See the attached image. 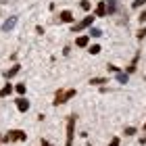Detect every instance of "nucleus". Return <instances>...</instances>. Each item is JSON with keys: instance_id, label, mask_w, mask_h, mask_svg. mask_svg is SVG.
I'll use <instances>...</instances> for the list:
<instances>
[{"instance_id": "f8f14e48", "label": "nucleus", "mask_w": 146, "mask_h": 146, "mask_svg": "<svg viewBox=\"0 0 146 146\" xmlns=\"http://www.w3.org/2000/svg\"><path fill=\"white\" fill-rule=\"evenodd\" d=\"M90 84H92V86H100V84H107V77H94V79H90Z\"/></svg>"}, {"instance_id": "ddd939ff", "label": "nucleus", "mask_w": 146, "mask_h": 146, "mask_svg": "<svg viewBox=\"0 0 146 146\" xmlns=\"http://www.w3.org/2000/svg\"><path fill=\"white\" fill-rule=\"evenodd\" d=\"M75 44L79 46V48H84V46H88V38H86V36H82V38H77V40H75Z\"/></svg>"}, {"instance_id": "b1692460", "label": "nucleus", "mask_w": 146, "mask_h": 146, "mask_svg": "<svg viewBox=\"0 0 146 146\" xmlns=\"http://www.w3.org/2000/svg\"><path fill=\"white\" fill-rule=\"evenodd\" d=\"M144 134H146V123H144Z\"/></svg>"}, {"instance_id": "5701e85b", "label": "nucleus", "mask_w": 146, "mask_h": 146, "mask_svg": "<svg viewBox=\"0 0 146 146\" xmlns=\"http://www.w3.org/2000/svg\"><path fill=\"white\" fill-rule=\"evenodd\" d=\"M144 36H146V29H140V31H138V38H140V40H142Z\"/></svg>"}, {"instance_id": "423d86ee", "label": "nucleus", "mask_w": 146, "mask_h": 146, "mask_svg": "<svg viewBox=\"0 0 146 146\" xmlns=\"http://www.w3.org/2000/svg\"><path fill=\"white\" fill-rule=\"evenodd\" d=\"M15 23H17V17H9V19L2 23V31H11L13 27H15Z\"/></svg>"}, {"instance_id": "1a4fd4ad", "label": "nucleus", "mask_w": 146, "mask_h": 146, "mask_svg": "<svg viewBox=\"0 0 146 146\" xmlns=\"http://www.w3.org/2000/svg\"><path fill=\"white\" fill-rule=\"evenodd\" d=\"M19 69H21V67H19V65H15L13 69H9V71L4 73V77H6V79H11L13 75H17V73H19Z\"/></svg>"}, {"instance_id": "412c9836", "label": "nucleus", "mask_w": 146, "mask_h": 146, "mask_svg": "<svg viewBox=\"0 0 146 146\" xmlns=\"http://www.w3.org/2000/svg\"><path fill=\"white\" fill-rule=\"evenodd\" d=\"M142 4H146V0H136V2H134L136 9H138V6H142Z\"/></svg>"}, {"instance_id": "39448f33", "label": "nucleus", "mask_w": 146, "mask_h": 146, "mask_svg": "<svg viewBox=\"0 0 146 146\" xmlns=\"http://www.w3.org/2000/svg\"><path fill=\"white\" fill-rule=\"evenodd\" d=\"M15 102H17V109L21 111V113H25V111H29V100H25L23 96H21V98H17Z\"/></svg>"}, {"instance_id": "4468645a", "label": "nucleus", "mask_w": 146, "mask_h": 146, "mask_svg": "<svg viewBox=\"0 0 146 146\" xmlns=\"http://www.w3.org/2000/svg\"><path fill=\"white\" fill-rule=\"evenodd\" d=\"M15 90L19 92V94H25V90H27V86H25V84H17V86H15Z\"/></svg>"}, {"instance_id": "f03ea898", "label": "nucleus", "mask_w": 146, "mask_h": 146, "mask_svg": "<svg viewBox=\"0 0 146 146\" xmlns=\"http://www.w3.org/2000/svg\"><path fill=\"white\" fill-rule=\"evenodd\" d=\"M75 115H71L69 117V121H67V142H65V146H71L73 144V138H75Z\"/></svg>"}, {"instance_id": "6ab92c4d", "label": "nucleus", "mask_w": 146, "mask_h": 146, "mask_svg": "<svg viewBox=\"0 0 146 146\" xmlns=\"http://www.w3.org/2000/svg\"><path fill=\"white\" fill-rule=\"evenodd\" d=\"M119 142H121V140H119V138H113V140L109 142V146H119Z\"/></svg>"}, {"instance_id": "f3484780", "label": "nucleus", "mask_w": 146, "mask_h": 146, "mask_svg": "<svg viewBox=\"0 0 146 146\" xmlns=\"http://www.w3.org/2000/svg\"><path fill=\"white\" fill-rule=\"evenodd\" d=\"M117 79H119L121 84H125V82H127V75H125V73H119V75H117Z\"/></svg>"}, {"instance_id": "9b49d317", "label": "nucleus", "mask_w": 146, "mask_h": 146, "mask_svg": "<svg viewBox=\"0 0 146 146\" xmlns=\"http://www.w3.org/2000/svg\"><path fill=\"white\" fill-rule=\"evenodd\" d=\"M107 11L109 13H115L117 11V0H107Z\"/></svg>"}, {"instance_id": "2eb2a0df", "label": "nucleus", "mask_w": 146, "mask_h": 146, "mask_svg": "<svg viewBox=\"0 0 146 146\" xmlns=\"http://www.w3.org/2000/svg\"><path fill=\"white\" fill-rule=\"evenodd\" d=\"M90 36H94V38H98V36H102V31L98 29V27H92V29H90Z\"/></svg>"}, {"instance_id": "a211bd4d", "label": "nucleus", "mask_w": 146, "mask_h": 146, "mask_svg": "<svg viewBox=\"0 0 146 146\" xmlns=\"http://www.w3.org/2000/svg\"><path fill=\"white\" fill-rule=\"evenodd\" d=\"M136 134V127H125V136H134Z\"/></svg>"}, {"instance_id": "6e6552de", "label": "nucleus", "mask_w": 146, "mask_h": 146, "mask_svg": "<svg viewBox=\"0 0 146 146\" xmlns=\"http://www.w3.org/2000/svg\"><path fill=\"white\" fill-rule=\"evenodd\" d=\"M61 21H63V23H71V21H73L71 11H63V13H61Z\"/></svg>"}, {"instance_id": "7ed1b4c3", "label": "nucleus", "mask_w": 146, "mask_h": 146, "mask_svg": "<svg viewBox=\"0 0 146 146\" xmlns=\"http://www.w3.org/2000/svg\"><path fill=\"white\" fill-rule=\"evenodd\" d=\"M73 96H75V90H69V92H65V94H63V92H56V96H54V102H52V104H56V107H58V104L67 102L69 98H73Z\"/></svg>"}, {"instance_id": "9d476101", "label": "nucleus", "mask_w": 146, "mask_h": 146, "mask_svg": "<svg viewBox=\"0 0 146 146\" xmlns=\"http://www.w3.org/2000/svg\"><path fill=\"white\" fill-rule=\"evenodd\" d=\"M11 92H13V86H11V84H6V86H4V88H2V90H0V98H4V96H9V94H11Z\"/></svg>"}, {"instance_id": "20e7f679", "label": "nucleus", "mask_w": 146, "mask_h": 146, "mask_svg": "<svg viewBox=\"0 0 146 146\" xmlns=\"http://www.w3.org/2000/svg\"><path fill=\"white\" fill-rule=\"evenodd\" d=\"M92 21H94V17H86L84 21H79V23L73 25V31H82V29H86V27H90Z\"/></svg>"}, {"instance_id": "0eeeda50", "label": "nucleus", "mask_w": 146, "mask_h": 146, "mask_svg": "<svg viewBox=\"0 0 146 146\" xmlns=\"http://www.w3.org/2000/svg\"><path fill=\"white\" fill-rule=\"evenodd\" d=\"M96 15H98V17H104V15H109V11H107V4H104V2H98V4H96Z\"/></svg>"}, {"instance_id": "4be33fe9", "label": "nucleus", "mask_w": 146, "mask_h": 146, "mask_svg": "<svg viewBox=\"0 0 146 146\" xmlns=\"http://www.w3.org/2000/svg\"><path fill=\"white\" fill-rule=\"evenodd\" d=\"M138 21H140V23H146V11H144L142 15H140V19H138Z\"/></svg>"}, {"instance_id": "f257e3e1", "label": "nucleus", "mask_w": 146, "mask_h": 146, "mask_svg": "<svg viewBox=\"0 0 146 146\" xmlns=\"http://www.w3.org/2000/svg\"><path fill=\"white\" fill-rule=\"evenodd\" d=\"M25 138H27V136H25L23 129H11V131H6V136L2 138V140H4V142H17V140L23 142Z\"/></svg>"}, {"instance_id": "dca6fc26", "label": "nucleus", "mask_w": 146, "mask_h": 146, "mask_svg": "<svg viewBox=\"0 0 146 146\" xmlns=\"http://www.w3.org/2000/svg\"><path fill=\"white\" fill-rule=\"evenodd\" d=\"M98 52H100V46H98V44L90 46V54H98Z\"/></svg>"}, {"instance_id": "aec40b11", "label": "nucleus", "mask_w": 146, "mask_h": 146, "mask_svg": "<svg viewBox=\"0 0 146 146\" xmlns=\"http://www.w3.org/2000/svg\"><path fill=\"white\" fill-rule=\"evenodd\" d=\"M82 9H84V11L90 9V2H88V0H82Z\"/></svg>"}]
</instances>
